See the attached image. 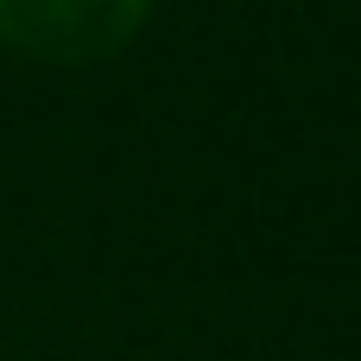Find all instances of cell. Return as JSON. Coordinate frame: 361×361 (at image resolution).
Returning <instances> with one entry per match:
<instances>
[{
    "label": "cell",
    "instance_id": "obj_1",
    "mask_svg": "<svg viewBox=\"0 0 361 361\" xmlns=\"http://www.w3.org/2000/svg\"><path fill=\"white\" fill-rule=\"evenodd\" d=\"M152 0H0V44L32 63H102L133 44Z\"/></svg>",
    "mask_w": 361,
    "mask_h": 361
}]
</instances>
